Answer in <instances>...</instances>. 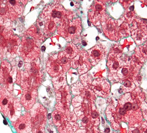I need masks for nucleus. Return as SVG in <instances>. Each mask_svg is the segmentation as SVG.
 Wrapping results in <instances>:
<instances>
[{
	"instance_id": "21",
	"label": "nucleus",
	"mask_w": 147,
	"mask_h": 133,
	"mask_svg": "<svg viewBox=\"0 0 147 133\" xmlns=\"http://www.w3.org/2000/svg\"><path fill=\"white\" fill-rule=\"evenodd\" d=\"M126 110L123 108H120L119 109V113L122 115H124L126 113Z\"/></svg>"
},
{
	"instance_id": "20",
	"label": "nucleus",
	"mask_w": 147,
	"mask_h": 133,
	"mask_svg": "<svg viewBox=\"0 0 147 133\" xmlns=\"http://www.w3.org/2000/svg\"><path fill=\"white\" fill-rule=\"evenodd\" d=\"M132 104L130 102L125 103L123 106V108L126 110L129 111L132 109Z\"/></svg>"
},
{
	"instance_id": "16",
	"label": "nucleus",
	"mask_w": 147,
	"mask_h": 133,
	"mask_svg": "<svg viewBox=\"0 0 147 133\" xmlns=\"http://www.w3.org/2000/svg\"><path fill=\"white\" fill-rule=\"evenodd\" d=\"M78 52V50L76 46L74 44L70 43L67 44L63 52L67 58H71L76 56Z\"/></svg>"
},
{
	"instance_id": "12",
	"label": "nucleus",
	"mask_w": 147,
	"mask_h": 133,
	"mask_svg": "<svg viewBox=\"0 0 147 133\" xmlns=\"http://www.w3.org/2000/svg\"><path fill=\"white\" fill-rule=\"evenodd\" d=\"M35 99L33 94L30 91H25L22 95L20 102L27 110L30 109L34 103Z\"/></svg>"
},
{
	"instance_id": "30",
	"label": "nucleus",
	"mask_w": 147,
	"mask_h": 133,
	"mask_svg": "<svg viewBox=\"0 0 147 133\" xmlns=\"http://www.w3.org/2000/svg\"><path fill=\"white\" fill-rule=\"evenodd\" d=\"M45 47L44 46L42 47L41 50L42 51H44L45 50Z\"/></svg>"
},
{
	"instance_id": "11",
	"label": "nucleus",
	"mask_w": 147,
	"mask_h": 133,
	"mask_svg": "<svg viewBox=\"0 0 147 133\" xmlns=\"http://www.w3.org/2000/svg\"><path fill=\"white\" fill-rule=\"evenodd\" d=\"M37 26L39 28L42 26L43 32L47 36L53 33L56 28V24L54 21L42 18L37 20Z\"/></svg>"
},
{
	"instance_id": "2",
	"label": "nucleus",
	"mask_w": 147,
	"mask_h": 133,
	"mask_svg": "<svg viewBox=\"0 0 147 133\" xmlns=\"http://www.w3.org/2000/svg\"><path fill=\"white\" fill-rule=\"evenodd\" d=\"M41 18L50 19L56 24L61 23L64 20L71 19L72 13H70L61 5L55 3L47 5L40 15Z\"/></svg>"
},
{
	"instance_id": "29",
	"label": "nucleus",
	"mask_w": 147,
	"mask_h": 133,
	"mask_svg": "<svg viewBox=\"0 0 147 133\" xmlns=\"http://www.w3.org/2000/svg\"><path fill=\"white\" fill-rule=\"evenodd\" d=\"M110 129L109 128H107L105 129V133H108L110 132Z\"/></svg>"
},
{
	"instance_id": "22",
	"label": "nucleus",
	"mask_w": 147,
	"mask_h": 133,
	"mask_svg": "<svg viewBox=\"0 0 147 133\" xmlns=\"http://www.w3.org/2000/svg\"><path fill=\"white\" fill-rule=\"evenodd\" d=\"M138 108V106L137 104L134 103L132 104V109L133 110H136Z\"/></svg>"
},
{
	"instance_id": "25",
	"label": "nucleus",
	"mask_w": 147,
	"mask_h": 133,
	"mask_svg": "<svg viewBox=\"0 0 147 133\" xmlns=\"http://www.w3.org/2000/svg\"><path fill=\"white\" fill-rule=\"evenodd\" d=\"M98 116V113L95 111L93 112L92 113V116L93 118H96Z\"/></svg>"
},
{
	"instance_id": "14",
	"label": "nucleus",
	"mask_w": 147,
	"mask_h": 133,
	"mask_svg": "<svg viewBox=\"0 0 147 133\" xmlns=\"http://www.w3.org/2000/svg\"><path fill=\"white\" fill-rule=\"evenodd\" d=\"M46 114L45 110H39L35 114L33 117L32 120V126L37 128L45 123V121Z\"/></svg>"
},
{
	"instance_id": "8",
	"label": "nucleus",
	"mask_w": 147,
	"mask_h": 133,
	"mask_svg": "<svg viewBox=\"0 0 147 133\" xmlns=\"http://www.w3.org/2000/svg\"><path fill=\"white\" fill-rule=\"evenodd\" d=\"M12 124L17 133H29L32 128V119L28 113L20 116Z\"/></svg>"
},
{
	"instance_id": "28",
	"label": "nucleus",
	"mask_w": 147,
	"mask_h": 133,
	"mask_svg": "<svg viewBox=\"0 0 147 133\" xmlns=\"http://www.w3.org/2000/svg\"><path fill=\"white\" fill-rule=\"evenodd\" d=\"M139 130L137 129H135L132 131V133H139Z\"/></svg>"
},
{
	"instance_id": "9",
	"label": "nucleus",
	"mask_w": 147,
	"mask_h": 133,
	"mask_svg": "<svg viewBox=\"0 0 147 133\" xmlns=\"http://www.w3.org/2000/svg\"><path fill=\"white\" fill-rule=\"evenodd\" d=\"M89 58L92 64L95 65L105 57L107 51L106 48L100 44H97L88 50Z\"/></svg>"
},
{
	"instance_id": "19",
	"label": "nucleus",
	"mask_w": 147,
	"mask_h": 133,
	"mask_svg": "<svg viewBox=\"0 0 147 133\" xmlns=\"http://www.w3.org/2000/svg\"><path fill=\"white\" fill-rule=\"evenodd\" d=\"M49 71L54 73V74L57 73L60 69V67L58 63L55 61H53L49 64Z\"/></svg>"
},
{
	"instance_id": "6",
	"label": "nucleus",
	"mask_w": 147,
	"mask_h": 133,
	"mask_svg": "<svg viewBox=\"0 0 147 133\" xmlns=\"http://www.w3.org/2000/svg\"><path fill=\"white\" fill-rule=\"evenodd\" d=\"M13 71L9 63L6 61H3L0 68V85L3 86L1 87L10 91L9 87L13 85Z\"/></svg>"
},
{
	"instance_id": "4",
	"label": "nucleus",
	"mask_w": 147,
	"mask_h": 133,
	"mask_svg": "<svg viewBox=\"0 0 147 133\" xmlns=\"http://www.w3.org/2000/svg\"><path fill=\"white\" fill-rule=\"evenodd\" d=\"M103 1H94L88 13L89 20L95 26H98L108 18Z\"/></svg>"
},
{
	"instance_id": "24",
	"label": "nucleus",
	"mask_w": 147,
	"mask_h": 133,
	"mask_svg": "<svg viewBox=\"0 0 147 133\" xmlns=\"http://www.w3.org/2000/svg\"><path fill=\"white\" fill-rule=\"evenodd\" d=\"M121 72L123 75H125L128 73V71L127 69L125 68L122 69Z\"/></svg>"
},
{
	"instance_id": "3",
	"label": "nucleus",
	"mask_w": 147,
	"mask_h": 133,
	"mask_svg": "<svg viewBox=\"0 0 147 133\" xmlns=\"http://www.w3.org/2000/svg\"><path fill=\"white\" fill-rule=\"evenodd\" d=\"M82 30L81 21L80 18H77L72 21L67 19L61 22L57 32L67 40L70 41L79 36Z\"/></svg>"
},
{
	"instance_id": "13",
	"label": "nucleus",
	"mask_w": 147,
	"mask_h": 133,
	"mask_svg": "<svg viewBox=\"0 0 147 133\" xmlns=\"http://www.w3.org/2000/svg\"><path fill=\"white\" fill-rule=\"evenodd\" d=\"M27 33L37 41L42 42L44 40L45 36L38 26L32 25L27 30Z\"/></svg>"
},
{
	"instance_id": "23",
	"label": "nucleus",
	"mask_w": 147,
	"mask_h": 133,
	"mask_svg": "<svg viewBox=\"0 0 147 133\" xmlns=\"http://www.w3.org/2000/svg\"><path fill=\"white\" fill-rule=\"evenodd\" d=\"M124 86L126 87H129L131 85V82L129 81H127L124 83Z\"/></svg>"
},
{
	"instance_id": "10",
	"label": "nucleus",
	"mask_w": 147,
	"mask_h": 133,
	"mask_svg": "<svg viewBox=\"0 0 147 133\" xmlns=\"http://www.w3.org/2000/svg\"><path fill=\"white\" fill-rule=\"evenodd\" d=\"M137 28L133 27L131 30V36L136 44L138 45L143 43L146 39V25L142 23L138 22Z\"/></svg>"
},
{
	"instance_id": "17",
	"label": "nucleus",
	"mask_w": 147,
	"mask_h": 133,
	"mask_svg": "<svg viewBox=\"0 0 147 133\" xmlns=\"http://www.w3.org/2000/svg\"><path fill=\"white\" fill-rule=\"evenodd\" d=\"M130 34L129 26L127 23L124 22L118 28V34L120 38L122 37L127 36Z\"/></svg>"
},
{
	"instance_id": "31",
	"label": "nucleus",
	"mask_w": 147,
	"mask_h": 133,
	"mask_svg": "<svg viewBox=\"0 0 147 133\" xmlns=\"http://www.w3.org/2000/svg\"><path fill=\"white\" fill-rule=\"evenodd\" d=\"M145 133H146V131L145 132Z\"/></svg>"
},
{
	"instance_id": "7",
	"label": "nucleus",
	"mask_w": 147,
	"mask_h": 133,
	"mask_svg": "<svg viewBox=\"0 0 147 133\" xmlns=\"http://www.w3.org/2000/svg\"><path fill=\"white\" fill-rule=\"evenodd\" d=\"M102 24L103 33L108 38L114 41L119 40V26L117 21L109 18L102 22Z\"/></svg>"
},
{
	"instance_id": "1",
	"label": "nucleus",
	"mask_w": 147,
	"mask_h": 133,
	"mask_svg": "<svg viewBox=\"0 0 147 133\" xmlns=\"http://www.w3.org/2000/svg\"><path fill=\"white\" fill-rule=\"evenodd\" d=\"M11 92L3 88H0V111L13 122L20 116L21 107L19 99Z\"/></svg>"
},
{
	"instance_id": "5",
	"label": "nucleus",
	"mask_w": 147,
	"mask_h": 133,
	"mask_svg": "<svg viewBox=\"0 0 147 133\" xmlns=\"http://www.w3.org/2000/svg\"><path fill=\"white\" fill-rule=\"evenodd\" d=\"M20 50L21 56L29 60L35 58L40 52L39 46L34 40L26 36L22 38Z\"/></svg>"
},
{
	"instance_id": "18",
	"label": "nucleus",
	"mask_w": 147,
	"mask_h": 133,
	"mask_svg": "<svg viewBox=\"0 0 147 133\" xmlns=\"http://www.w3.org/2000/svg\"><path fill=\"white\" fill-rule=\"evenodd\" d=\"M58 62L61 66L63 68H69V60L63 52H61L58 55Z\"/></svg>"
},
{
	"instance_id": "15",
	"label": "nucleus",
	"mask_w": 147,
	"mask_h": 133,
	"mask_svg": "<svg viewBox=\"0 0 147 133\" xmlns=\"http://www.w3.org/2000/svg\"><path fill=\"white\" fill-rule=\"evenodd\" d=\"M20 44L19 38L16 36L10 37L7 41V50L10 53H15Z\"/></svg>"
},
{
	"instance_id": "26",
	"label": "nucleus",
	"mask_w": 147,
	"mask_h": 133,
	"mask_svg": "<svg viewBox=\"0 0 147 133\" xmlns=\"http://www.w3.org/2000/svg\"><path fill=\"white\" fill-rule=\"evenodd\" d=\"M3 24V20L2 18L0 16V30L2 29Z\"/></svg>"
},
{
	"instance_id": "27",
	"label": "nucleus",
	"mask_w": 147,
	"mask_h": 133,
	"mask_svg": "<svg viewBox=\"0 0 147 133\" xmlns=\"http://www.w3.org/2000/svg\"><path fill=\"white\" fill-rule=\"evenodd\" d=\"M88 121V119L86 117H84L82 120V121L85 123H87Z\"/></svg>"
}]
</instances>
